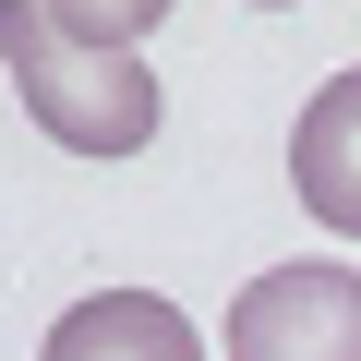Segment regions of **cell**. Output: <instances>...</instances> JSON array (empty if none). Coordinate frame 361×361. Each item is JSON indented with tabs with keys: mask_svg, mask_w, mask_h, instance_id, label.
<instances>
[{
	"mask_svg": "<svg viewBox=\"0 0 361 361\" xmlns=\"http://www.w3.org/2000/svg\"><path fill=\"white\" fill-rule=\"evenodd\" d=\"M37 361H205V337H193V313L157 301V289H97V301H73L49 325Z\"/></svg>",
	"mask_w": 361,
	"mask_h": 361,
	"instance_id": "obj_3",
	"label": "cell"
},
{
	"mask_svg": "<svg viewBox=\"0 0 361 361\" xmlns=\"http://www.w3.org/2000/svg\"><path fill=\"white\" fill-rule=\"evenodd\" d=\"M217 361H361V277L349 265H265L229 301Z\"/></svg>",
	"mask_w": 361,
	"mask_h": 361,
	"instance_id": "obj_2",
	"label": "cell"
},
{
	"mask_svg": "<svg viewBox=\"0 0 361 361\" xmlns=\"http://www.w3.org/2000/svg\"><path fill=\"white\" fill-rule=\"evenodd\" d=\"M289 180H301V205H313L325 229L361 241V73H325V85H313V109H301V133H289Z\"/></svg>",
	"mask_w": 361,
	"mask_h": 361,
	"instance_id": "obj_4",
	"label": "cell"
},
{
	"mask_svg": "<svg viewBox=\"0 0 361 361\" xmlns=\"http://www.w3.org/2000/svg\"><path fill=\"white\" fill-rule=\"evenodd\" d=\"M157 13L145 0H109V13H49V0H0V61H13V97L49 145L73 157H133L157 145V73L133 61Z\"/></svg>",
	"mask_w": 361,
	"mask_h": 361,
	"instance_id": "obj_1",
	"label": "cell"
}]
</instances>
